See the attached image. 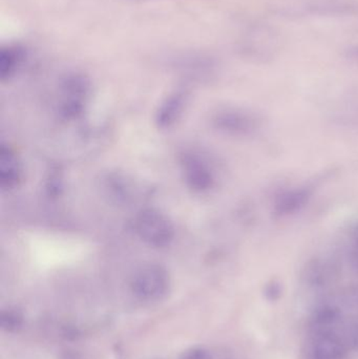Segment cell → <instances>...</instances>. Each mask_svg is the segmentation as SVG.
<instances>
[{
	"mask_svg": "<svg viewBox=\"0 0 358 359\" xmlns=\"http://www.w3.org/2000/svg\"><path fill=\"white\" fill-rule=\"evenodd\" d=\"M25 58V50L19 46H8L0 50V78H10Z\"/></svg>",
	"mask_w": 358,
	"mask_h": 359,
	"instance_id": "obj_9",
	"label": "cell"
},
{
	"mask_svg": "<svg viewBox=\"0 0 358 359\" xmlns=\"http://www.w3.org/2000/svg\"><path fill=\"white\" fill-rule=\"evenodd\" d=\"M280 295H281V287H280L279 285L273 283L270 286L267 287V299H270V301H275V299H279Z\"/></svg>",
	"mask_w": 358,
	"mask_h": 359,
	"instance_id": "obj_13",
	"label": "cell"
},
{
	"mask_svg": "<svg viewBox=\"0 0 358 359\" xmlns=\"http://www.w3.org/2000/svg\"><path fill=\"white\" fill-rule=\"evenodd\" d=\"M22 177L20 162L10 149H1L0 151V184L2 187L11 188L18 185Z\"/></svg>",
	"mask_w": 358,
	"mask_h": 359,
	"instance_id": "obj_7",
	"label": "cell"
},
{
	"mask_svg": "<svg viewBox=\"0 0 358 359\" xmlns=\"http://www.w3.org/2000/svg\"><path fill=\"white\" fill-rule=\"evenodd\" d=\"M349 259L351 265L358 272V227L353 232L351 238L350 247H349Z\"/></svg>",
	"mask_w": 358,
	"mask_h": 359,
	"instance_id": "obj_12",
	"label": "cell"
},
{
	"mask_svg": "<svg viewBox=\"0 0 358 359\" xmlns=\"http://www.w3.org/2000/svg\"><path fill=\"white\" fill-rule=\"evenodd\" d=\"M183 174L187 184L198 191H205L214 186V172L201 158L187 156L183 161Z\"/></svg>",
	"mask_w": 358,
	"mask_h": 359,
	"instance_id": "obj_6",
	"label": "cell"
},
{
	"mask_svg": "<svg viewBox=\"0 0 358 359\" xmlns=\"http://www.w3.org/2000/svg\"><path fill=\"white\" fill-rule=\"evenodd\" d=\"M170 274L157 264L143 266L135 273L132 290L138 299L145 302L163 299L170 291Z\"/></svg>",
	"mask_w": 358,
	"mask_h": 359,
	"instance_id": "obj_2",
	"label": "cell"
},
{
	"mask_svg": "<svg viewBox=\"0 0 358 359\" xmlns=\"http://www.w3.org/2000/svg\"><path fill=\"white\" fill-rule=\"evenodd\" d=\"M315 194V184H298L291 187L284 188L277 192L273 198V215L281 219L298 215L310 203Z\"/></svg>",
	"mask_w": 358,
	"mask_h": 359,
	"instance_id": "obj_4",
	"label": "cell"
},
{
	"mask_svg": "<svg viewBox=\"0 0 358 359\" xmlns=\"http://www.w3.org/2000/svg\"><path fill=\"white\" fill-rule=\"evenodd\" d=\"M186 102L184 94L176 93L166 99L162 104L158 114V123L162 128H167L178 120L179 116L182 114L184 104Z\"/></svg>",
	"mask_w": 358,
	"mask_h": 359,
	"instance_id": "obj_8",
	"label": "cell"
},
{
	"mask_svg": "<svg viewBox=\"0 0 358 359\" xmlns=\"http://www.w3.org/2000/svg\"><path fill=\"white\" fill-rule=\"evenodd\" d=\"M214 124L221 132L229 136L250 138L264 130L265 119L252 109L229 107L216 114Z\"/></svg>",
	"mask_w": 358,
	"mask_h": 359,
	"instance_id": "obj_1",
	"label": "cell"
},
{
	"mask_svg": "<svg viewBox=\"0 0 358 359\" xmlns=\"http://www.w3.org/2000/svg\"><path fill=\"white\" fill-rule=\"evenodd\" d=\"M346 337L340 331L313 333L308 346V359H342L347 351Z\"/></svg>",
	"mask_w": 358,
	"mask_h": 359,
	"instance_id": "obj_5",
	"label": "cell"
},
{
	"mask_svg": "<svg viewBox=\"0 0 358 359\" xmlns=\"http://www.w3.org/2000/svg\"><path fill=\"white\" fill-rule=\"evenodd\" d=\"M135 229L141 240L155 247L166 246L174 236L172 222L156 210L142 211L135 221Z\"/></svg>",
	"mask_w": 358,
	"mask_h": 359,
	"instance_id": "obj_3",
	"label": "cell"
},
{
	"mask_svg": "<svg viewBox=\"0 0 358 359\" xmlns=\"http://www.w3.org/2000/svg\"><path fill=\"white\" fill-rule=\"evenodd\" d=\"M180 359H212V354L204 348L193 347L185 350Z\"/></svg>",
	"mask_w": 358,
	"mask_h": 359,
	"instance_id": "obj_11",
	"label": "cell"
},
{
	"mask_svg": "<svg viewBox=\"0 0 358 359\" xmlns=\"http://www.w3.org/2000/svg\"><path fill=\"white\" fill-rule=\"evenodd\" d=\"M63 359H80L78 356L73 355V354H67Z\"/></svg>",
	"mask_w": 358,
	"mask_h": 359,
	"instance_id": "obj_14",
	"label": "cell"
},
{
	"mask_svg": "<svg viewBox=\"0 0 358 359\" xmlns=\"http://www.w3.org/2000/svg\"><path fill=\"white\" fill-rule=\"evenodd\" d=\"M23 325V316L19 310L8 309L4 310L0 316V326L6 332L13 333L17 332L21 329Z\"/></svg>",
	"mask_w": 358,
	"mask_h": 359,
	"instance_id": "obj_10",
	"label": "cell"
}]
</instances>
